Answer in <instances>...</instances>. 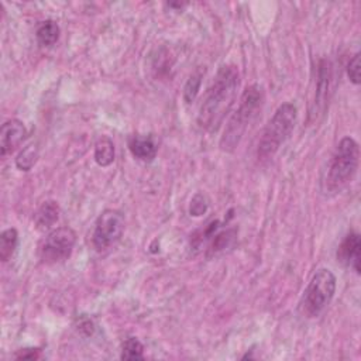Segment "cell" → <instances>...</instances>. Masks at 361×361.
I'll list each match as a JSON object with an SVG mask.
<instances>
[{
	"label": "cell",
	"mask_w": 361,
	"mask_h": 361,
	"mask_svg": "<svg viewBox=\"0 0 361 361\" xmlns=\"http://www.w3.org/2000/svg\"><path fill=\"white\" fill-rule=\"evenodd\" d=\"M358 159V144L351 137H344L339 142L329 164L327 175L323 181V191L326 193H339L351 184L357 174Z\"/></svg>",
	"instance_id": "obj_3"
},
{
	"label": "cell",
	"mask_w": 361,
	"mask_h": 361,
	"mask_svg": "<svg viewBox=\"0 0 361 361\" xmlns=\"http://www.w3.org/2000/svg\"><path fill=\"white\" fill-rule=\"evenodd\" d=\"M95 161L101 167H109L115 161V144L108 135H102L95 144Z\"/></svg>",
	"instance_id": "obj_13"
},
{
	"label": "cell",
	"mask_w": 361,
	"mask_h": 361,
	"mask_svg": "<svg viewBox=\"0 0 361 361\" xmlns=\"http://www.w3.org/2000/svg\"><path fill=\"white\" fill-rule=\"evenodd\" d=\"M37 41L43 47H52L58 38H59V27L55 22L52 20H45L40 23L36 31Z\"/></svg>",
	"instance_id": "obj_14"
},
{
	"label": "cell",
	"mask_w": 361,
	"mask_h": 361,
	"mask_svg": "<svg viewBox=\"0 0 361 361\" xmlns=\"http://www.w3.org/2000/svg\"><path fill=\"white\" fill-rule=\"evenodd\" d=\"M360 68H361V62H360V54H355L348 65H347V75L350 78V81L354 84V85H360L361 80H360Z\"/></svg>",
	"instance_id": "obj_19"
},
{
	"label": "cell",
	"mask_w": 361,
	"mask_h": 361,
	"mask_svg": "<svg viewBox=\"0 0 361 361\" xmlns=\"http://www.w3.org/2000/svg\"><path fill=\"white\" fill-rule=\"evenodd\" d=\"M128 149L137 160L152 163L159 152V144L153 135H133L128 141Z\"/></svg>",
	"instance_id": "obj_10"
},
{
	"label": "cell",
	"mask_w": 361,
	"mask_h": 361,
	"mask_svg": "<svg viewBox=\"0 0 361 361\" xmlns=\"http://www.w3.org/2000/svg\"><path fill=\"white\" fill-rule=\"evenodd\" d=\"M59 219V206L54 200L44 202L34 213V225L38 230H50Z\"/></svg>",
	"instance_id": "obj_12"
},
{
	"label": "cell",
	"mask_w": 361,
	"mask_h": 361,
	"mask_svg": "<svg viewBox=\"0 0 361 361\" xmlns=\"http://www.w3.org/2000/svg\"><path fill=\"white\" fill-rule=\"evenodd\" d=\"M38 159V150L36 146H27L16 159V165L20 171H30Z\"/></svg>",
	"instance_id": "obj_17"
},
{
	"label": "cell",
	"mask_w": 361,
	"mask_h": 361,
	"mask_svg": "<svg viewBox=\"0 0 361 361\" xmlns=\"http://www.w3.org/2000/svg\"><path fill=\"white\" fill-rule=\"evenodd\" d=\"M264 102V92L261 87L251 85L249 87L240 99V106L230 117L225 133L221 138V149L226 153H233L240 141L243 140L250 123L256 119L261 110Z\"/></svg>",
	"instance_id": "obj_2"
},
{
	"label": "cell",
	"mask_w": 361,
	"mask_h": 361,
	"mask_svg": "<svg viewBox=\"0 0 361 361\" xmlns=\"http://www.w3.org/2000/svg\"><path fill=\"white\" fill-rule=\"evenodd\" d=\"M38 355H40L38 348H24L16 355V358H19V360H34V358H38Z\"/></svg>",
	"instance_id": "obj_22"
},
{
	"label": "cell",
	"mask_w": 361,
	"mask_h": 361,
	"mask_svg": "<svg viewBox=\"0 0 361 361\" xmlns=\"http://www.w3.org/2000/svg\"><path fill=\"white\" fill-rule=\"evenodd\" d=\"M121 360H142L144 358V346L137 337H128L123 344Z\"/></svg>",
	"instance_id": "obj_16"
},
{
	"label": "cell",
	"mask_w": 361,
	"mask_h": 361,
	"mask_svg": "<svg viewBox=\"0 0 361 361\" xmlns=\"http://www.w3.org/2000/svg\"><path fill=\"white\" fill-rule=\"evenodd\" d=\"M360 258H361V240L358 233H350L344 237L337 250V260L360 274Z\"/></svg>",
	"instance_id": "obj_9"
},
{
	"label": "cell",
	"mask_w": 361,
	"mask_h": 361,
	"mask_svg": "<svg viewBox=\"0 0 361 361\" xmlns=\"http://www.w3.org/2000/svg\"><path fill=\"white\" fill-rule=\"evenodd\" d=\"M233 235H235V232H233V230L223 232V233L218 235V236L214 237V240H213V244H212L210 250L216 253V251H219V250L226 249V246H228V244L230 243V240L233 239Z\"/></svg>",
	"instance_id": "obj_21"
},
{
	"label": "cell",
	"mask_w": 361,
	"mask_h": 361,
	"mask_svg": "<svg viewBox=\"0 0 361 361\" xmlns=\"http://www.w3.org/2000/svg\"><path fill=\"white\" fill-rule=\"evenodd\" d=\"M19 243V233L16 229H8L0 236V260L3 263L9 261L15 254Z\"/></svg>",
	"instance_id": "obj_15"
},
{
	"label": "cell",
	"mask_w": 361,
	"mask_h": 361,
	"mask_svg": "<svg viewBox=\"0 0 361 361\" xmlns=\"http://www.w3.org/2000/svg\"><path fill=\"white\" fill-rule=\"evenodd\" d=\"M239 84V69L235 65H223L218 71L198 115V124L203 130L213 133L222 126L236 101Z\"/></svg>",
	"instance_id": "obj_1"
},
{
	"label": "cell",
	"mask_w": 361,
	"mask_h": 361,
	"mask_svg": "<svg viewBox=\"0 0 361 361\" xmlns=\"http://www.w3.org/2000/svg\"><path fill=\"white\" fill-rule=\"evenodd\" d=\"M298 117V109L294 103H282L272 119L268 121L267 127L263 131V135L258 142L257 156L258 160H270L279 150L281 144L291 135Z\"/></svg>",
	"instance_id": "obj_4"
},
{
	"label": "cell",
	"mask_w": 361,
	"mask_h": 361,
	"mask_svg": "<svg viewBox=\"0 0 361 361\" xmlns=\"http://www.w3.org/2000/svg\"><path fill=\"white\" fill-rule=\"evenodd\" d=\"M77 235L71 228H59L52 230L40 246V260L44 264H58L68 260L74 251Z\"/></svg>",
	"instance_id": "obj_7"
},
{
	"label": "cell",
	"mask_w": 361,
	"mask_h": 361,
	"mask_svg": "<svg viewBox=\"0 0 361 361\" xmlns=\"http://www.w3.org/2000/svg\"><path fill=\"white\" fill-rule=\"evenodd\" d=\"M206 210H207V202H206L205 196L200 193L195 195L191 202V206H189V213L192 216H202L203 213H206Z\"/></svg>",
	"instance_id": "obj_20"
},
{
	"label": "cell",
	"mask_w": 361,
	"mask_h": 361,
	"mask_svg": "<svg viewBox=\"0 0 361 361\" xmlns=\"http://www.w3.org/2000/svg\"><path fill=\"white\" fill-rule=\"evenodd\" d=\"M336 293V277L327 268H321L312 277L300 304L304 316L318 318L332 302Z\"/></svg>",
	"instance_id": "obj_5"
},
{
	"label": "cell",
	"mask_w": 361,
	"mask_h": 361,
	"mask_svg": "<svg viewBox=\"0 0 361 361\" xmlns=\"http://www.w3.org/2000/svg\"><path fill=\"white\" fill-rule=\"evenodd\" d=\"M200 75L199 74H195L192 75L188 82L185 84V88H184V99L186 103H191L195 101V98L198 96V92L200 89Z\"/></svg>",
	"instance_id": "obj_18"
},
{
	"label": "cell",
	"mask_w": 361,
	"mask_h": 361,
	"mask_svg": "<svg viewBox=\"0 0 361 361\" xmlns=\"http://www.w3.org/2000/svg\"><path fill=\"white\" fill-rule=\"evenodd\" d=\"M26 135L27 130L23 121L17 119L8 120L2 126V131H0V154H2V157L5 159L6 156L12 154L24 141Z\"/></svg>",
	"instance_id": "obj_8"
},
{
	"label": "cell",
	"mask_w": 361,
	"mask_h": 361,
	"mask_svg": "<svg viewBox=\"0 0 361 361\" xmlns=\"http://www.w3.org/2000/svg\"><path fill=\"white\" fill-rule=\"evenodd\" d=\"M124 225V216L120 212L113 209L102 212L92 233L94 249L102 253L115 246L123 236Z\"/></svg>",
	"instance_id": "obj_6"
},
{
	"label": "cell",
	"mask_w": 361,
	"mask_h": 361,
	"mask_svg": "<svg viewBox=\"0 0 361 361\" xmlns=\"http://www.w3.org/2000/svg\"><path fill=\"white\" fill-rule=\"evenodd\" d=\"M330 77H332V68L329 61L322 59L319 62L318 68V85H316V94H315V110H312V115H318L323 112L326 102H327V94L330 87Z\"/></svg>",
	"instance_id": "obj_11"
}]
</instances>
